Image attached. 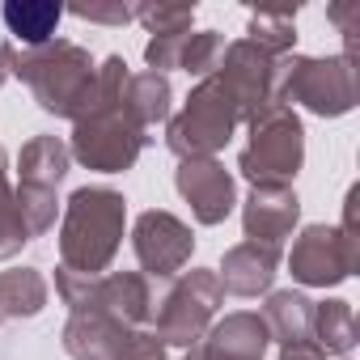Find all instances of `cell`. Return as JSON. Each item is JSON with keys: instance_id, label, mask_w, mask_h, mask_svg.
Masks as SVG:
<instances>
[{"instance_id": "obj_27", "label": "cell", "mask_w": 360, "mask_h": 360, "mask_svg": "<svg viewBox=\"0 0 360 360\" xmlns=\"http://www.w3.org/2000/svg\"><path fill=\"white\" fill-rule=\"evenodd\" d=\"M81 22H102V26H127L136 22V5H72L68 9Z\"/></svg>"}, {"instance_id": "obj_8", "label": "cell", "mask_w": 360, "mask_h": 360, "mask_svg": "<svg viewBox=\"0 0 360 360\" xmlns=\"http://www.w3.org/2000/svg\"><path fill=\"white\" fill-rule=\"evenodd\" d=\"M56 292L72 314H106L123 318L131 326L153 330V288L148 276L140 271H102V276H77V271H56Z\"/></svg>"}, {"instance_id": "obj_10", "label": "cell", "mask_w": 360, "mask_h": 360, "mask_svg": "<svg viewBox=\"0 0 360 360\" xmlns=\"http://www.w3.org/2000/svg\"><path fill=\"white\" fill-rule=\"evenodd\" d=\"M225 292H221V280L217 271H204V267H191L187 276H178L165 292V301L157 305L153 314V335L165 343V347H195L208 326L217 322V309H221Z\"/></svg>"}, {"instance_id": "obj_22", "label": "cell", "mask_w": 360, "mask_h": 360, "mask_svg": "<svg viewBox=\"0 0 360 360\" xmlns=\"http://www.w3.org/2000/svg\"><path fill=\"white\" fill-rule=\"evenodd\" d=\"M314 347L318 352H335V356H347L356 347V314H352V301H322L314 305Z\"/></svg>"}, {"instance_id": "obj_19", "label": "cell", "mask_w": 360, "mask_h": 360, "mask_svg": "<svg viewBox=\"0 0 360 360\" xmlns=\"http://www.w3.org/2000/svg\"><path fill=\"white\" fill-rule=\"evenodd\" d=\"M0 18H5V30L13 34V43H22V51H34V47L56 43V26L64 9L51 5V0H9L0 9Z\"/></svg>"}, {"instance_id": "obj_7", "label": "cell", "mask_w": 360, "mask_h": 360, "mask_svg": "<svg viewBox=\"0 0 360 360\" xmlns=\"http://www.w3.org/2000/svg\"><path fill=\"white\" fill-rule=\"evenodd\" d=\"M144 148H148V131L127 119L123 98H119V102L94 106L89 115L72 123L68 157H77L85 169H98V174H123L140 161Z\"/></svg>"}, {"instance_id": "obj_17", "label": "cell", "mask_w": 360, "mask_h": 360, "mask_svg": "<svg viewBox=\"0 0 360 360\" xmlns=\"http://www.w3.org/2000/svg\"><path fill=\"white\" fill-rule=\"evenodd\" d=\"M276 267H280V246L238 242L233 250H225L217 280H221V292H233V297H259V292L271 288Z\"/></svg>"}, {"instance_id": "obj_3", "label": "cell", "mask_w": 360, "mask_h": 360, "mask_svg": "<svg viewBox=\"0 0 360 360\" xmlns=\"http://www.w3.org/2000/svg\"><path fill=\"white\" fill-rule=\"evenodd\" d=\"M305 161V127L292 106L276 102L259 119H250V144L238 157V169L250 187H288Z\"/></svg>"}, {"instance_id": "obj_24", "label": "cell", "mask_w": 360, "mask_h": 360, "mask_svg": "<svg viewBox=\"0 0 360 360\" xmlns=\"http://www.w3.org/2000/svg\"><path fill=\"white\" fill-rule=\"evenodd\" d=\"M246 43L284 60V51H292V43H297V9L292 13L288 9L284 13H250V39Z\"/></svg>"}, {"instance_id": "obj_1", "label": "cell", "mask_w": 360, "mask_h": 360, "mask_svg": "<svg viewBox=\"0 0 360 360\" xmlns=\"http://www.w3.org/2000/svg\"><path fill=\"white\" fill-rule=\"evenodd\" d=\"M9 77H22L34 94V102L56 119H81L94 106L98 94V64L81 43L56 39L34 51L9 47Z\"/></svg>"}, {"instance_id": "obj_15", "label": "cell", "mask_w": 360, "mask_h": 360, "mask_svg": "<svg viewBox=\"0 0 360 360\" xmlns=\"http://www.w3.org/2000/svg\"><path fill=\"white\" fill-rule=\"evenodd\" d=\"M267 343H271V335H267L263 318L250 309H238V314H225L221 322H212L208 335L195 347H187L183 360H263Z\"/></svg>"}, {"instance_id": "obj_9", "label": "cell", "mask_w": 360, "mask_h": 360, "mask_svg": "<svg viewBox=\"0 0 360 360\" xmlns=\"http://www.w3.org/2000/svg\"><path fill=\"white\" fill-rule=\"evenodd\" d=\"M68 144L60 136H34L18 157V208L26 217L30 238H43L60 212V187L68 178Z\"/></svg>"}, {"instance_id": "obj_13", "label": "cell", "mask_w": 360, "mask_h": 360, "mask_svg": "<svg viewBox=\"0 0 360 360\" xmlns=\"http://www.w3.org/2000/svg\"><path fill=\"white\" fill-rule=\"evenodd\" d=\"M131 250H136L144 276L169 280V276H178V271L191 263L195 238H191V225H183L174 212L148 208V212H140L136 225H131Z\"/></svg>"}, {"instance_id": "obj_16", "label": "cell", "mask_w": 360, "mask_h": 360, "mask_svg": "<svg viewBox=\"0 0 360 360\" xmlns=\"http://www.w3.org/2000/svg\"><path fill=\"white\" fill-rule=\"evenodd\" d=\"M297 221H301V200L292 187H255L242 208L246 242H263V246H280Z\"/></svg>"}, {"instance_id": "obj_21", "label": "cell", "mask_w": 360, "mask_h": 360, "mask_svg": "<svg viewBox=\"0 0 360 360\" xmlns=\"http://www.w3.org/2000/svg\"><path fill=\"white\" fill-rule=\"evenodd\" d=\"M47 305V280L39 267L0 271V326L13 318H34Z\"/></svg>"}, {"instance_id": "obj_29", "label": "cell", "mask_w": 360, "mask_h": 360, "mask_svg": "<svg viewBox=\"0 0 360 360\" xmlns=\"http://www.w3.org/2000/svg\"><path fill=\"white\" fill-rule=\"evenodd\" d=\"M5 81H9V43L0 47V85H5Z\"/></svg>"}, {"instance_id": "obj_4", "label": "cell", "mask_w": 360, "mask_h": 360, "mask_svg": "<svg viewBox=\"0 0 360 360\" xmlns=\"http://www.w3.org/2000/svg\"><path fill=\"white\" fill-rule=\"evenodd\" d=\"M356 200L360 191L352 187L343 200V225H305L301 238L292 242L288 271L305 288H335L343 284L356 263H360V238H356Z\"/></svg>"}, {"instance_id": "obj_25", "label": "cell", "mask_w": 360, "mask_h": 360, "mask_svg": "<svg viewBox=\"0 0 360 360\" xmlns=\"http://www.w3.org/2000/svg\"><path fill=\"white\" fill-rule=\"evenodd\" d=\"M221 56H225V34H217V30H191L183 39V51H178V68L204 81V77L217 72Z\"/></svg>"}, {"instance_id": "obj_12", "label": "cell", "mask_w": 360, "mask_h": 360, "mask_svg": "<svg viewBox=\"0 0 360 360\" xmlns=\"http://www.w3.org/2000/svg\"><path fill=\"white\" fill-rule=\"evenodd\" d=\"M212 77H217V81L225 85V94L233 98L242 123L259 119L267 106L280 102V98H276V85H280V60L267 56V51H259V47L246 43V39L225 43V56H221V64H217Z\"/></svg>"}, {"instance_id": "obj_14", "label": "cell", "mask_w": 360, "mask_h": 360, "mask_svg": "<svg viewBox=\"0 0 360 360\" xmlns=\"http://www.w3.org/2000/svg\"><path fill=\"white\" fill-rule=\"evenodd\" d=\"M174 187L191 204V217L200 225H221L233 204H238V187H233V174L217 161V157H195L183 161L174 169Z\"/></svg>"}, {"instance_id": "obj_5", "label": "cell", "mask_w": 360, "mask_h": 360, "mask_svg": "<svg viewBox=\"0 0 360 360\" xmlns=\"http://www.w3.org/2000/svg\"><path fill=\"white\" fill-rule=\"evenodd\" d=\"M238 123H242V115H238L233 98L225 94V85H221L217 77H204V81L187 94L183 110L165 123V144H169V153H178L183 161L217 157V153L233 140Z\"/></svg>"}, {"instance_id": "obj_26", "label": "cell", "mask_w": 360, "mask_h": 360, "mask_svg": "<svg viewBox=\"0 0 360 360\" xmlns=\"http://www.w3.org/2000/svg\"><path fill=\"white\" fill-rule=\"evenodd\" d=\"M136 22H144V30L153 39L187 34L195 22V5H136Z\"/></svg>"}, {"instance_id": "obj_18", "label": "cell", "mask_w": 360, "mask_h": 360, "mask_svg": "<svg viewBox=\"0 0 360 360\" xmlns=\"http://www.w3.org/2000/svg\"><path fill=\"white\" fill-rule=\"evenodd\" d=\"M263 326L280 347H301L314 343V301L297 288L271 292L263 305Z\"/></svg>"}, {"instance_id": "obj_2", "label": "cell", "mask_w": 360, "mask_h": 360, "mask_svg": "<svg viewBox=\"0 0 360 360\" xmlns=\"http://www.w3.org/2000/svg\"><path fill=\"white\" fill-rule=\"evenodd\" d=\"M127 229V200L110 187H81L64 204L60 221V267L77 276H102Z\"/></svg>"}, {"instance_id": "obj_28", "label": "cell", "mask_w": 360, "mask_h": 360, "mask_svg": "<svg viewBox=\"0 0 360 360\" xmlns=\"http://www.w3.org/2000/svg\"><path fill=\"white\" fill-rule=\"evenodd\" d=\"M280 360H326L314 343H301V347H280Z\"/></svg>"}, {"instance_id": "obj_11", "label": "cell", "mask_w": 360, "mask_h": 360, "mask_svg": "<svg viewBox=\"0 0 360 360\" xmlns=\"http://www.w3.org/2000/svg\"><path fill=\"white\" fill-rule=\"evenodd\" d=\"M64 352L72 360H165V343L148 326L106 314H72L64 322Z\"/></svg>"}, {"instance_id": "obj_23", "label": "cell", "mask_w": 360, "mask_h": 360, "mask_svg": "<svg viewBox=\"0 0 360 360\" xmlns=\"http://www.w3.org/2000/svg\"><path fill=\"white\" fill-rule=\"evenodd\" d=\"M34 242L26 229V217L18 208V191L9 187V165H5V148H0V259L22 255V246Z\"/></svg>"}, {"instance_id": "obj_20", "label": "cell", "mask_w": 360, "mask_h": 360, "mask_svg": "<svg viewBox=\"0 0 360 360\" xmlns=\"http://www.w3.org/2000/svg\"><path fill=\"white\" fill-rule=\"evenodd\" d=\"M169 102H174V89H169V77L161 72H131L123 85V110L144 131L169 119Z\"/></svg>"}, {"instance_id": "obj_6", "label": "cell", "mask_w": 360, "mask_h": 360, "mask_svg": "<svg viewBox=\"0 0 360 360\" xmlns=\"http://www.w3.org/2000/svg\"><path fill=\"white\" fill-rule=\"evenodd\" d=\"M276 98L305 106L309 115L339 119L356 106V68L352 56H292L280 60Z\"/></svg>"}]
</instances>
